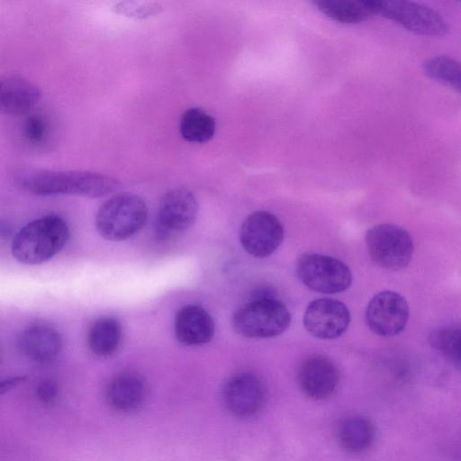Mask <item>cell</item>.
<instances>
[{"instance_id": "cell-1", "label": "cell", "mask_w": 461, "mask_h": 461, "mask_svg": "<svg viewBox=\"0 0 461 461\" xmlns=\"http://www.w3.org/2000/svg\"><path fill=\"white\" fill-rule=\"evenodd\" d=\"M12 181L21 190L41 196L70 194L96 198L116 191L121 185L118 179L97 172L30 167L15 170Z\"/></svg>"}, {"instance_id": "cell-2", "label": "cell", "mask_w": 461, "mask_h": 461, "mask_svg": "<svg viewBox=\"0 0 461 461\" xmlns=\"http://www.w3.org/2000/svg\"><path fill=\"white\" fill-rule=\"evenodd\" d=\"M68 237V226L61 217L44 215L27 223L16 233L11 246L12 254L22 264H41L58 254Z\"/></svg>"}, {"instance_id": "cell-3", "label": "cell", "mask_w": 461, "mask_h": 461, "mask_svg": "<svg viewBox=\"0 0 461 461\" xmlns=\"http://www.w3.org/2000/svg\"><path fill=\"white\" fill-rule=\"evenodd\" d=\"M148 208L144 200L131 193H120L106 200L95 215V228L101 237L121 241L145 225Z\"/></svg>"}, {"instance_id": "cell-4", "label": "cell", "mask_w": 461, "mask_h": 461, "mask_svg": "<svg viewBox=\"0 0 461 461\" xmlns=\"http://www.w3.org/2000/svg\"><path fill=\"white\" fill-rule=\"evenodd\" d=\"M291 321L286 306L273 297H258L238 308L232 326L240 335L251 339H267L283 333Z\"/></svg>"}, {"instance_id": "cell-5", "label": "cell", "mask_w": 461, "mask_h": 461, "mask_svg": "<svg viewBox=\"0 0 461 461\" xmlns=\"http://www.w3.org/2000/svg\"><path fill=\"white\" fill-rule=\"evenodd\" d=\"M374 15L391 20L406 30L426 36L447 33L446 20L434 9L409 1L368 0Z\"/></svg>"}, {"instance_id": "cell-6", "label": "cell", "mask_w": 461, "mask_h": 461, "mask_svg": "<svg viewBox=\"0 0 461 461\" xmlns=\"http://www.w3.org/2000/svg\"><path fill=\"white\" fill-rule=\"evenodd\" d=\"M365 240L371 259L380 267L401 270L411 259L412 239L400 226L389 223L375 225L366 231Z\"/></svg>"}, {"instance_id": "cell-7", "label": "cell", "mask_w": 461, "mask_h": 461, "mask_svg": "<svg viewBox=\"0 0 461 461\" xmlns=\"http://www.w3.org/2000/svg\"><path fill=\"white\" fill-rule=\"evenodd\" d=\"M301 282L311 290L336 294L347 290L352 282L349 267L342 261L318 253L300 255L295 265Z\"/></svg>"}, {"instance_id": "cell-8", "label": "cell", "mask_w": 461, "mask_h": 461, "mask_svg": "<svg viewBox=\"0 0 461 461\" xmlns=\"http://www.w3.org/2000/svg\"><path fill=\"white\" fill-rule=\"evenodd\" d=\"M198 202L185 188L167 191L162 197L156 219V235L169 239L193 225L198 214Z\"/></svg>"}, {"instance_id": "cell-9", "label": "cell", "mask_w": 461, "mask_h": 461, "mask_svg": "<svg viewBox=\"0 0 461 461\" xmlns=\"http://www.w3.org/2000/svg\"><path fill=\"white\" fill-rule=\"evenodd\" d=\"M409 313V305L403 296L393 291H382L369 301L366 322L375 334L393 337L404 330Z\"/></svg>"}, {"instance_id": "cell-10", "label": "cell", "mask_w": 461, "mask_h": 461, "mask_svg": "<svg viewBox=\"0 0 461 461\" xmlns=\"http://www.w3.org/2000/svg\"><path fill=\"white\" fill-rule=\"evenodd\" d=\"M283 239L284 227L278 218L269 212H254L240 226V244L249 255L256 258L270 256Z\"/></svg>"}, {"instance_id": "cell-11", "label": "cell", "mask_w": 461, "mask_h": 461, "mask_svg": "<svg viewBox=\"0 0 461 461\" xmlns=\"http://www.w3.org/2000/svg\"><path fill=\"white\" fill-rule=\"evenodd\" d=\"M350 322V312L340 301L320 298L312 301L306 308L303 324L307 331L321 339H333L340 337Z\"/></svg>"}, {"instance_id": "cell-12", "label": "cell", "mask_w": 461, "mask_h": 461, "mask_svg": "<svg viewBox=\"0 0 461 461\" xmlns=\"http://www.w3.org/2000/svg\"><path fill=\"white\" fill-rule=\"evenodd\" d=\"M223 398L228 410L233 415L249 418L262 408L265 388L256 375L241 372L228 380L224 386Z\"/></svg>"}, {"instance_id": "cell-13", "label": "cell", "mask_w": 461, "mask_h": 461, "mask_svg": "<svg viewBox=\"0 0 461 461\" xmlns=\"http://www.w3.org/2000/svg\"><path fill=\"white\" fill-rule=\"evenodd\" d=\"M298 380L306 395L321 400L335 392L339 383V373L330 358L321 355H312L302 362Z\"/></svg>"}, {"instance_id": "cell-14", "label": "cell", "mask_w": 461, "mask_h": 461, "mask_svg": "<svg viewBox=\"0 0 461 461\" xmlns=\"http://www.w3.org/2000/svg\"><path fill=\"white\" fill-rule=\"evenodd\" d=\"M18 348L30 360L47 364L54 361L59 355L62 340L54 328L46 324H33L21 332Z\"/></svg>"}, {"instance_id": "cell-15", "label": "cell", "mask_w": 461, "mask_h": 461, "mask_svg": "<svg viewBox=\"0 0 461 461\" xmlns=\"http://www.w3.org/2000/svg\"><path fill=\"white\" fill-rule=\"evenodd\" d=\"M214 321L209 312L196 304L182 307L175 317L176 339L185 346H201L214 335Z\"/></svg>"}, {"instance_id": "cell-16", "label": "cell", "mask_w": 461, "mask_h": 461, "mask_svg": "<svg viewBox=\"0 0 461 461\" xmlns=\"http://www.w3.org/2000/svg\"><path fill=\"white\" fill-rule=\"evenodd\" d=\"M41 91L33 82L18 74L0 81V108L4 113L19 116L28 113L40 101Z\"/></svg>"}, {"instance_id": "cell-17", "label": "cell", "mask_w": 461, "mask_h": 461, "mask_svg": "<svg viewBox=\"0 0 461 461\" xmlns=\"http://www.w3.org/2000/svg\"><path fill=\"white\" fill-rule=\"evenodd\" d=\"M146 384L135 373H122L108 384L105 397L115 411L130 412L139 409L146 397Z\"/></svg>"}, {"instance_id": "cell-18", "label": "cell", "mask_w": 461, "mask_h": 461, "mask_svg": "<svg viewBox=\"0 0 461 461\" xmlns=\"http://www.w3.org/2000/svg\"><path fill=\"white\" fill-rule=\"evenodd\" d=\"M338 438L342 447L350 453L367 450L375 438V428L371 420L364 416H352L339 427Z\"/></svg>"}, {"instance_id": "cell-19", "label": "cell", "mask_w": 461, "mask_h": 461, "mask_svg": "<svg viewBox=\"0 0 461 461\" xmlns=\"http://www.w3.org/2000/svg\"><path fill=\"white\" fill-rule=\"evenodd\" d=\"M122 335L121 324L115 318L100 317L89 329L87 336L89 348L98 357H109L118 349Z\"/></svg>"}, {"instance_id": "cell-20", "label": "cell", "mask_w": 461, "mask_h": 461, "mask_svg": "<svg viewBox=\"0 0 461 461\" xmlns=\"http://www.w3.org/2000/svg\"><path fill=\"white\" fill-rule=\"evenodd\" d=\"M318 9L333 21L352 24L374 15L368 0H319Z\"/></svg>"}, {"instance_id": "cell-21", "label": "cell", "mask_w": 461, "mask_h": 461, "mask_svg": "<svg viewBox=\"0 0 461 461\" xmlns=\"http://www.w3.org/2000/svg\"><path fill=\"white\" fill-rule=\"evenodd\" d=\"M183 139L190 142L203 143L215 133V121L206 111L198 107L186 109L179 122Z\"/></svg>"}, {"instance_id": "cell-22", "label": "cell", "mask_w": 461, "mask_h": 461, "mask_svg": "<svg viewBox=\"0 0 461 461\" xmlns=\"http://www.w3.org/2000/svg\"><path fill=\"white\" fill-rule=\"evenodd\" d=\"M425 74L461 95V63L456 59L438 55L427 59L423 64Z\"/></svg>"}, {"instance_id": "cell-23", "label": "cell", "mask_w": 461, "mask_h": 461, "mask_svg": "<svg viewBox=\"0 0 461 461\" xmlns=\"http://www.w3.org/2000/svg\"><path fill=\"white\" fill-rule=\"evenodd\" d=\"M429 343L446 357L460 362L461 329L442 328L434 330L429 335Z\"/></svg>"}, {"instance_id": "cell-24", "label": "cell", "mask_w": 461, "mask_h": 461, "mask_svg": "<svg viewBox=\"0 0 461 461\" xmlns=\"http://www.w3.org/2000/svg\"><path fill=\"white\" fill-rule=\"evenodd\" d=\"M162 9L160 3L150 1H121L113 6L115 13L136 19H146L157 15Z\"/></svg>"}, {"instance_id": "cell-25", "label": "cell", "mask_w": 461, "mask_h": 461, "mask_svg": "<svg viewBox=\"0 0 461 461\" xmlns=\"http://www.w3.org/2000/svg\"><path fill=\"white\" fill-rule=\"evenodd\" d=\"M48 125L45 119L40 114L29 116L23 124V135L25 139L32 143H41L46 137Z\"/></svg>"}, {"instance_id": "cell-26", "label": "cell", "mask_w": 461, "mask_h": 461, "mask_svg": "<svg viewBox=\"0 0 461 461\" xmlns=\"http://www.w3.org/2000/svg\"><path fill=\"white\" fill-rule=\"evenodd\" d=\"M58 394L59 386L50 379L41 381L36 387V396L41 403H52L56 400Z\"/></svg>"}, {"instance_id": "cell-27", "label": "cell", "mask_w": 461, "mask_h": 461, "mask_svg": "<svg viewBox=\"0 0 461 461\" xmlns=\"http://www.w3.org/2000/svg\"><path fill=\"white\" fill-rule=\"evenodd\" d=\"M24 379H25L24 377L19 376V377H13V378H9L5 381H2L1 386H0L1 393L10 390L14 386H15L18 384H20L21 382H23Z\"/></svg>"}, {"instance_id": "cell-28", "label": "cell", "mask_w": 461, "mask_h": 461, "mask_svg": "<svg viewBox=\"0 0 461 461\" xmlns=\"http://www.w3.org/2000/svg\"><path fill=\"white\" fill-rule=\"evenodd\" d=\"M460 362H461V357H460Z\"/></svg>"}]
</instances>
